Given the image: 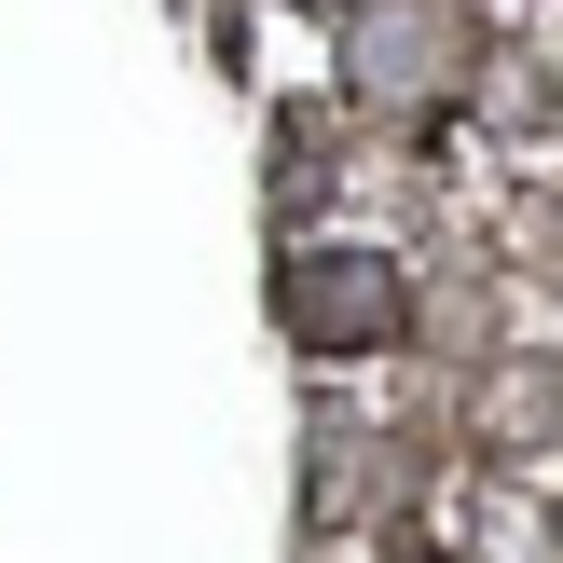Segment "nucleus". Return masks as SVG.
I'll return each mask as SVG.
<instances>
[{
	"mask_svg": "<svg viewBox=\"0 0 563 563\" xmlns=\"http://www.w3.org/2000/svg\"><path fill=\"white\" fill-rule=\"evenodd\" d=\"M289 330L317 357H357L399 330V275L372 262V247H317V262H289Z\"/></svg>",
	"mask_w": 563,
	"mask_h": 563,
	"instance_id": "obj_1",
	"label": "nucleus"
},
{
	"mask_svg": "<svg viewBox=\"0 0 563 563\" xmlns=\"http://www.w3.org/2000/svg\"><path fill=\"white\" fill-rule=\"evenodd\" d=\"M440 69H454V27L440 14H372L357 27V82L372 97H440Z\"/></svg>",
	"mask_w": 563,
	"mask_h": 563,
	"instance_id": "obj_2",
	"label": "nucleus"
}]
</instances>
